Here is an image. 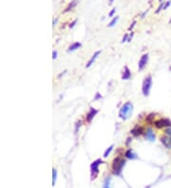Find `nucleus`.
Masks as SVG:
<instances>
[{
  "mask_svg": "<svg viewBox=\"0 0 171 188\" xmlns=\"http://www.w3.org/2000/svg\"><path fill=\"white\" fill-rule=\"evenodd\" d=\"M133 111V105L130 102L126 103L119 110V117L123 120H127L132 115Z\"/></svg>",
  "mask_w": 171,
  "mask_h": 188,
  "instance_id": "obj_1",
  "label": "nucleus"
},
{
  "mask_svg": "<svg viewBox=\"0 0 171 188\" xmlns=\"http://www.w3.org/2000/svg\"><path fill=\"white\" fill-rule=\"evenodd\" d=\"M126 163V161L123 160L121 157H117L113 160L112 163V172L115 175H119L121 173L122 169H123V166Z\"/></svg>",
  "mask_w": 171,
  "mask_h": 188,
  "instance_id": "obj_2",
  "label": "nucleus"
},
{
  "mask_svg": "<svg viewBox=\"0 0 171 188\" xmlns=\"http://www.w3.org/2000/svg\"><path fill=\"white\" fill-rule=\"evenodd\" d=\"M153 124L157 128H159V129L168 128L171 126V120H169L168 118H161V119L154 122Z\"/></svg>",
  "mask_w": 171,
  "mask_h": 188,
  "instance_id": "obj_3",
  "label": "nucleus"
},
{
  "mask_svg": "<svg viewBox=\"0 0 171 188\" xmlns=\"http://www.w3.org/2000/svg\"><path fill=\"white\" fill-rule=\"evenodd\" d=\"M151 84H152V78H151L150 75H148L146 79H144V83H143V87H142V91H143V94L144 96L149 95Z\"/></svg>",
  "mask_w": 171,
  "mask_h": 188,
  "instance_id": "obj_4",
  "label": "nucleus"
},
{
  "mask_svg": "<svg viewBox=\"0 0 171 188\" xmlns=\"http://www.w3.org/2000/svg\"><path fill=\"white\" fill-rule=\"evenodd\" d=\"M103 163L102 161V160H100V159H98V160H96L95 161H93L92 163H91L90 165V169H91V174H92V178L94 179L95 177H96V175L98 174V166Z\"/></svg>",
  "mask_w": 171,
  "mask_h": 188,
  "instance_id": "obj_5",
  "label": "nucleus"
},
{
  "mask_svg": "<svg viewBox=\"0 0 171 188\" xmlns=\"http://www.w3.org/2000/svg\"><path fill=\"white\" fill-rule=\"evenodd\" d=\"M147 61H148V54L147 53H144L141 59L139 61V64H138V67H139V70H143L144 67L146 66L147 64Z\"/></svg>",
  "mask_w": 171,
  "mask_h": 188,
  "instance_id": "obj_6",
  "label": "nucleus"
},
{
  "mask_svg": "<svg viewBox=\"0 0 171 188\" xmlns=\"http://www.w3.org/2000/svg\"><path fill=\"white\" fill-rule=\"evenodd\" d=\"M161 142H162V144L166 148H171V140H170V138L167 137L166 134L161 137Z\"/></svg>",
  "mask_w": 171,
  "mask_h": 188,
  "instance_id": "obj_7",
  "label": "nucleus"
},
{
  "mask_svg": "<svg viewBox=\"0 0 171 188\" xmlns=\"http://www.w3.org/2000/svg\"><path fill=\"white\" fill-rule=\"evenodd\" d=\"M144 137H146V140H148L149 142H154L155 141V134H154V132L152 131V129L151 128H148L146 132V135H144Z\"/></svg>",
  "mask_w": 171,
  "mask_h": 188,
  "instance_id": "obj_8",
  "label": "nucleus"
},
{
  "mask_svg": "<svg viewBox=\"0 0 171 188\" xmlns=\"http://www.w3.org/2000/svg\"><path fill=\"white\" fill-rule=\"evenodd\" d=\"M98 113V110L97 109H95V108H91L90 110V112L88 113V115H87V121L90 123L92 121V119L95 117V115H96Z\"/></svg>",
  "mask_w": 171,
  "mask_h": 188,
  "instance_id": "obj_9",
  "label": "nucleus"
},
{
  "mask_svg": "<svg viewBox=\"0 0 171 188\" xmlns=\"http://www.w3.org/2000/svg\"><path fill=\"white\" fill-rule=\"evenodd\" d=\"M131 133H132L134 136H140V135H142L144 133V127H142V126H135L132 130H131Z\"/></svg>",
  "mask_w": 171,
  "mask_h": 188,
  "instance_id": "obj_10",
  "label": "nucleus"
},
{
  "mask_svg": "<svg viewBox=\"0 0 171 188\" xmlns=\"http://www.w3.org/2000/svg\"><path fill=\"white\" fill-rule=\"evenodd\" d=\"M130 76H131V72H130L129 69H128L127 67H124V73H123V75H122V79H123V80H128L130 78Z\"/></svg>",
  "mask_w": 171,
  "mask_h": 188,
  "instance_id": "obj_11",
  "label": "nucleus"
},
{
  "mask_svg": "<svg viewBox=\"0 0 171 188\" xmlns=\"http://www.w3.org/2000/svg\"><path fill=\"white\" fill-rule=\"evenodd\" d=\"M100 53H101V51H100V50H98V51H96V52H95V53L92 55V57L90 58V60L88 61V64H87V67H90L91 66V65H92V64L94 63V61L96 60V58L98 57V55H99Z\"/></svg>",
  "mask_w": 171,
  "mask_h": 188,
  "instance_id": "obj_12",
  "label": "nucleus"
},
{
  "mask_svg": "<svg viewBox=\"0 0 171 188\" xmlns=\"http://www.w3.org/2000/svg\"><path fill=\"white\" fill-rule=\"evenodd\" d=\"M77 3H78V0H73V1H71L70 2V4H68V6L67 8H66V10L64 11V12H70L72 9H73L75 6L77 5Z\"/></svg>",
  "mask_w": 171,
  "mask_h": 188,
  "instance_id": "obj_13",
  "label": "nucleus"
},
{
  "mask_svg": "<svg viewBox=\"0 0 171 188\" xmlns=\"http://www.w3.org/2000/svg\"><path fill=\"white\" fill-rule=\"evenodd\" d=\"M82 46L81 43H79V42H75V43L71 44L70 48H68V51H73V50H76L77 48H79Z\"/></svg>",
  "mask_w": 171,
  "mask_h": 188,
  "instance_id": "obj_14",
  "label": "nucleus"
},
{
  "mask_svg": "<svg viewBox=\"0 0 171 188\" xmlns=\"http://www.w3.org/2000/svg\"><path fill=\"white\" fill-rule=\"evenodd\" d=\"M124 156H126L127 159H136L137 158L136 154L134 153V152L131 150V149H128V150L126 152V154H124Z\"/></svg>",
  "mask_w": 171,
  "mask_h": 188,
  "instance_id": "obj_15",
  "label": "nucleus"
},
{
  "mask_svg": "<svg viewBox=\"0 0 171 188\" xmlns=\"http://www.w3.org/2000/svg\"><path fill=\"white\" fill-rule=\"evenodd\" d=\"M154 117H155V114H154V113H150V114H148L146 116V122L147 123H154L155 121H154Z\"/></svg>",
  "mask_w": 171,
  "mask_h": 188,
  "instance_id": "obj_16",
  "label": "nucleus"
},
{
  "mask_svg": "<svg viewBox=\"0 0 171 188\" xmlns=\"http://www.w3.org/2000/svg\"><path fill=\"white\" fill-rule=\"evenodd\" d=\"M56 176H57V171L55 168L52 169V185L55 184V180H56Z\"/></svg>",
  "mask_w": 171,
  "mask_h": 188,
  "instance_id": "obj_17",
  "label": "nucleus"
},
{
  "mask_svg": "<svg viewBox=\"0 0 171 188\" xmlns=\"http://www.w3.org/2000/svg\"><path fill=\"white\" fill-rule=\"evenodd\" d=\"M113 147H114V146H113V144H112V145H110V146L108 147V148L107 149L106 151H105V153H104V158H107V157L108 156V155H109V153H110V152L112 151Z\"/></svg>",
  "mask_w": 171,
  "mask_h": 188,
  "instance_id": "obj_18",
  "label": "nucleus"
},
{
  "mask_svg": "<svg viewBox=\"0 0 171 188\" xmlns=\"http://www.w3.org/2000/svg\"><path fill=\"white\" fill-rule=\"evenodd\" d=\"M118 19H119V17L118 16H116V17H114L112 20H111L110 22H109V24H108V27H113V26H115V24L117 23V21H118Z\"/></svg>",
  "mask_w": 171,
  "mask_h": 188,
  "instance_id": "obj_19",
  "label": "nucleus"
},
{
  "mask_svg": "<svg viewBox=\"0 0 171 188\" xmlns=\"http://www.w3.org/2000/svg\"><path fill=\"white\" fill-rule=\"evenodd\" d=\"M164 134H166L167 137H169L170 138V140H171V128H166V130H164Z\"/></svg>",
  "mask_w": 171,
  "mask_h": 188,
  "instance_id": "obj_20",
  "label": "nucleus"
},
{
  "mask_svg": "<svg viewBox=\"0 0 171 188\" xmlns=\"http://www.w3.org/2000/svg\"><path fill=\"white\" fill-rule=\"evenodd\" d=\"M163 6H164V2H162L160 4V6H159V8L157 9V11H156V14H159V12H161V10H163Z\"/></svg>",
  "mask_w": 171,
  "mask_h": 188,
  "instance_id": "obj_21",
  "label": "nucleus"
},
{
  "mask_svg": "<svg viewBox=\"0 0 171 188\" xmlns=\"http://www.w3.org/2000/svg\"><path fill=\"white\" fill-rule=\"evenodd\" d=\"M103 188H110V186H109V180H108V179L106 180V181H105Z\"/></svg>",
  "mask_w": 171,
  "mask_h": 188,
  "instance_id": "obj_22",
  "label": "nucleus"
},
{
  "mask_svg": "<svg viewBox=\"0 0 171 188\" xmlns=\"http://www.w3.org/2000/svg\"><path fill=\"white\" fill-rule=\"evenodd\" d=\"M170 4H171V1H166V2H164V6H163V10H166V9L170 6Z\"/></svg>",
  "mask_w": 171,
  "mask_h": 188,
  "instance_id": "obj_23",
  "label": "nucleus"
},
{
  "mask_svg": "<svg viewBox=\"0 0 171 188\" xmlns=\"http://www.w3.org/2000/svg\"><path fill=\"white\" fill-rule=\"evenodd\" d=\"M76 23H77V19H75V20H73V21H72L71 23L70 24V28L72 29V28H73L74 26H75V24H76Z\"/></svg>",
  "mask_w": 171,
  "mask_h": 188,
  "instance_id": "obj_24",
  "label": "nucleus"
},
{
  "mask_svg": "<svg viewBox=\"0 0 171 188\" xmlns=\"http://www.w3.org/2000/svg\"><path fill=\"white\" fill-rule=\"evenodd\" d=\"M115 12H116V9H115V8H113L112 10H111V12H109V14H108V15H109L110 17H111V16H113V14H115Z\"/></svg>",
  "mask_w": 171,
  "mask_h": 188,
  "instance_id": "obj_25",
  "label": "nucleus"
},
{
  "mask_svg": "<svg viewBox=\"0 0 171 188\" xmlns=\"http://www.w3.org/2000/svg\"><path fill=\"white\" fill-rule=\"evenodd\" d=\"M135 25H136V21H133V22H132V24L130 25V27L128 28V30L131 31V30H132V29L134 28V26H135Z\"/></svg>",
  "mask_w": 171,
  "mask_h": 188,
  "instance_id": "obj_26",
  "label": "nucleus"
},
{
  "mask_svg": "<svg viewBox=\"0 0 171 188\" xmlns=\"http://www.w3.org/2000/svg\"><path fill=\"white\" fill-rule=\"evenodd\" d=\"M52 55H53V56H52V59H55V58L57 57V51L56 50L52 51Z\"/></svg>",
  "mask_w": 171,
  "mask_h": 188,
  "instance_id": "obj_27",
  "label": "nucleus"
},
{
  "mask_svg": "<svg viewBox=\"0 0 171 188\" xmlns=\"http://www.w3.org/2000/svg\"><path fill=\"white\" fill-rule=\"evenodd\" d=\"M102 98V96H101V94L100 93H96V96H95V100H98V99H101Z\"/></svg>",
  "mask_w": 171,
  "mask_h": 188,
  "instance_id": "obj_28",
  "label": "nucleus"
},
{
  "mask_svg": "<svg viewBox=\"0 0 171 188\" xmlns=\"http://www.w3.org/2000/svg\"><path fill=\"white\" fill-rule=\"evenodd\" d=\"M127 37H128V36H127V34L124 35V37L123 38V40H122V42H126V41H127V40H128V39H127Z\"/></svg>",
  "mask_w": 171,
  "mask_h": 188,
  "instance_id": "obj_29",
  "label": "nucleus"
},
{
  "mask_svg": "<svg viewBox=\"0 0 171 188\" xmlns=\"http://www.w3.org/2000/svg\"><path fill=\"white\" fill-rule=\"evenodd\" d=\"M147 12H148V11H147V10H146V12H144V14H142V16H141V18H144V15H146V14H147Z\"/></svg>",
  "mask_w": 171,
  "mask_h": 188,
  "instance_id": "obj_30",
  "label": "nucleus"
},
{
  "mask_svg": "<svg viewBox=\"0 0 171 188\" xmlns=\"http://www.w3.org/2000/svg\"><path fill=\"white\" fill-rule=\"evenodd\" d=\"M56 22H57V19H54V20H53V26H55V24H56Z\"/></svg>",
  "mask_w": 171,
  "mask_h": 188,
  "instance_id": "obj_31",
  "label": "nucleus"
},
{
  "mask_svg": "<svg viewBox=\"0 0 171 188\" xmlns=\"http://www.w3.org/2000/svg\"><path fill=\"white\" fill-rule=\"evenodd\" d=\"M130 141H131V139H130V138H128V139H127V144Z\"/></svg>",
  "mask_w": 171,
  "mask_h": 188,
  "instance_id": "obj_32",
  "label": "nucleus"
},
{
  "mask_svg": "<svg viewBox=\"0 0 171 188\" xmlns=\"http://www.w3.org/2000/svg\"><path fill=\"white\" fill-rule=\"evenodd\" d=\"M114 1V0H109V4H111V3H112Z\"/></svg>",
  "mask_w": 171,
  "mask_h": 188,
  "instance_id": "obj_33",
  "label": "nucleus"
},
{
  "mask_svg": "<svg viewBox=\"0 0 171 188\" xmlns=\"http://www.w3.org/2000/svg\"><path fill=\"white\" fill-rule=\"evenodd\" d=\"M159 1H160V2H163V0H159Z\"/></svg>",
  "mask_w": 171,
  "mask_h": 188,
  "instance_id": "obj_34",
  "label": "nucleus"
},
{
  "mask_svg": "<svg viewBox=\"0 0 171 188\" xmlns=\"http://www.w3.org/2000/svg\"><path fill=\"white\" fill-rule=\"evenodd\" d=\"M169 23H171V19H170V21H169Z\"/></svg>",
  "mask_w": 171,
  "mask_h": 188,
  "instance_id": "obj_35",
  "label": "nucleus"
}]
</instances>
